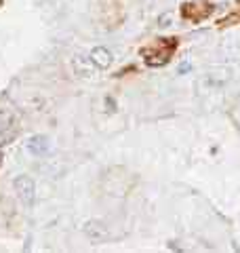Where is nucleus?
I'll list each match as a JSON object with an SVG mask.
<instances>
[{
	"label": "nucleus",
	"mask_w": 240,
	"mask_h": 253,
	"mask_svg": "<svg viewBox=\"0 0 240 253\" xmlns=\"http://www.w3.org/2000/svg\"><path fill=\"white\" fill-rule=\"evenodd\" d=\"M188 70H190V61H183V63H181V66L177 68V72H179V74H186V72H188Z\"/></svg>",
	"instance_id": "7"
},
{
	"label": "nucleus",
	"mask_w": 240,
	"mask_h": 253,
	"mask_svg": "<svg viewBox=\"0 0 240 253\" xmlns=\"http://www.w3.org/2000/svg\"><path fill=\"white\" fill-rule=\"evenodd\" d=\"M25 150L30 154H34V156H45L47 152H51V142H48L45 135H34V137L27 139Z\"/></svg>",
	"instance_id": "3"
},
{
	"label": "nucleus",
	"mask_w": 240,
	"mask_h": 253,
	"mask_svg": "<svg viewBox=\"0 0 240 253\" xmlns=\"http://www.w3.org/2000/svg\"><path fill=\"white\" fill-rule=\"evenodd\" d=\"M84 234H87L91 241H105V238H110V230L101 222H87Z\"/></svg>",
	"instance_id": "4"
},
{
	"label": "nucleus",
	"mask_w": 240,
	"mask_h": 253,
	"mask_svg": "<svg viewBox=\"0 0 240 253\" xmlns=\"http://www.w3.org/2000/svg\"><path fill=\"white\" fill-rule=\"evenodd\" d=\"M89 57L93 59V63L99 70H105V68H110L112 66V61H114V57H112V53L108 51L105 47H95L93 51L89 53Z\"/></svg>",
	"instance_id": "5"
},
{
	"label": "nucleus",
	"mask_w": 240,
	"mask_h": 253,
	"mask_svg": "<svg viewBox=\"0 0 240 253\" xmlns=\"http://www.w3.org/2000/svg\"><path fill=\"white\" fill-rule=\"evenodd\" d=\"M173 13H165V15H160V19H158V25L160 27H168V25H173L171 21H173Z\"/></svg>",
	"instance_id": "6"
},
{
	"label": "nucleus",
	"mask_w": 240,
	"mask_h": 253,
	"mask_svg": "<svg viewBox=\"0 0 240 253\" xmlns=\"http://www.w3.org/2000/svg\"><path fill=\"white\" fill-rule=\"evenodd\" d=\"M13 186H15V192L21 201L25 202V205H32L34 201V192H36V188H34V179L27 177V175H19L13 181Z\"/></svg>",
	"instance_id": "2"
},
{
	"label": "nucleus",
	"mask_w": 240,
	"mask_h": 253,
	"mask_svg": "<svg viewBox=\"0 0 240 253\" xmlns=\"http://www.w3.org/2000/svg\"><path fill=\"white\" fill-rule=\"evenodd\" d=\"M74 72L80 76V78H87V80H93L97 76V66L93 63V59L89 55H74Z\"/></svg>",
	"instance_id": "1"
},
{
	"label": "nucleus",
	"mask_w": 240,
	"mask_h": 253,
	"mask_svg": "<svg viewBox=\"0 0 240 253\" xmlns=\"http://www.w3.org/2000/svg\"><path fill=\"white\" fill-rule=\"evenodd\" d=\"M0 158H2V156H0Z\"/></svg>",
	"instance_id": "8"
}]
</instances>
